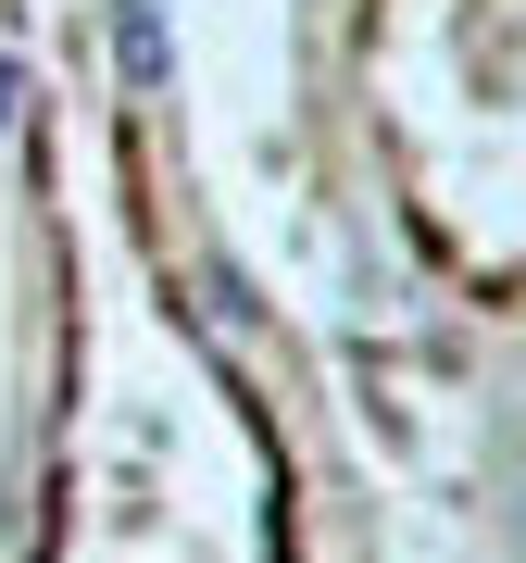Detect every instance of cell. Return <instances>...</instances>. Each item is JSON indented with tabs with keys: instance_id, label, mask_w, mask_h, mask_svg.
I'll list each match as a JSON object with an SVG mask.
<instances>
[{
	"instance_id": "1",
	"label": "cell",
	"mask_w": 526,
	"mask_h": 563,
	"mask_svg": "<svg viewBox=\"0 0 526 563\" xmlns=\"http://www.w3.org/2000/svg\"><path fill=\"white\" fill-rule=\"evenodd\" d=\"M113 63H125V88H139V101L163 88V63H176V51H163V0H125V13H113Z\"/></svg>"
},
{
	"instance_id": "2",
	"label": "cell",
	"mask_w": 526,
	"mask_h": 563,
	"mask_svg": "<svg viewBox=\"0 0 526 563\" xmlns=\"http://www.w3.org/2000/svg\"><path fill=\"white\" fill-rule=\"evenodd\" d=\"M0 125H13V63H0Z\"/></svg>"
}]
</instances>
